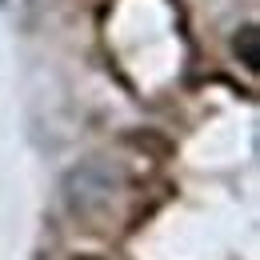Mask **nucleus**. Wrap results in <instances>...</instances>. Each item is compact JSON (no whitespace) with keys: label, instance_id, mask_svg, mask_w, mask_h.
Segmentation results:
<instances>
[{"label":"nucleus","instance_id":"3","mask_svg":"<svg viewBox=\"0 0 260 260\" xmlns=\"http://www.w3.org/2000/svg\"><path fill=\"white\" fill-rule=\"evenodd\" d=\"M76 260H100V256H76Z\"/></svg>","mask_w":260,"mask_h":260},{"label":"nucleus","instance_id":"2","mask_svg":"<svg viewBox=\"0 0 260 260\" xmlns=\"http://www.w3.org/2000/svg\"><path fill=\"white\" fill-rule=\"evenodd\" d=\"M256 44H260V28H256V24H244V28L236 32V40H232L236 56L244 60L248 72H256V68H260V48H256Z\"/></svg>","mask_w":260,"mask_h":260},{"label":"nucleus","instance_id":"1","mask_svg":"<svg viewBox=\"0 0 260 260\" xmlns=\"http://www.w3.org/2000/svg\"><path fill=\"white\" fill-rule=\"evenodd\" d=\"M112 196H116V172L112 164L104 160H88L80 168H72L64 180V200L68 208L84 220H96L112 208Z\"/></svg>","mask_w":260,"mask_h":260}]
</instances>
